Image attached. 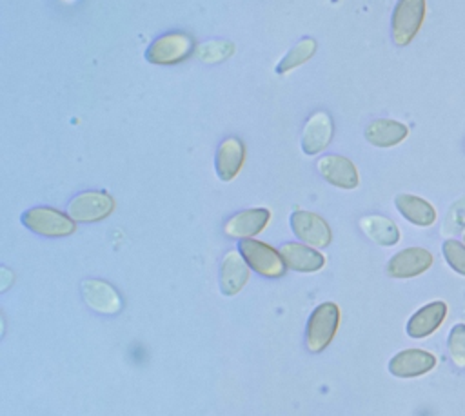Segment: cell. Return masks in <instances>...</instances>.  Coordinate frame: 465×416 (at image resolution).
<instances>
[{
  "mask_svg": "<svg viewBox=\"0 0 465 416\" xmlns=\"http://www.w3.org/2000/svg\"><path fill=\"white\" fill-rule=\"evenodd\" d=\"M194 51V40L189 33L171 31L151 42L145 60L156 65H174L187 60Z\"/></svg>",
  "mask_w": 465,
  "mask_h": 416,
  "instance_id": "6da1fadb",
  "label": "cell"
},
{
  "mask_svg": "<svg viewBox=\"0 0 465 416\" xmlns=\"http://www.w3.org/2000/svg\"><path fill=\"white\" fill-rule=\"evenodd\" d=\"M22 223L40 234V236H49V238H62V236H69L76 231V222L53 207L47 205H38V207H31L22 214Z\"/></svg>",
  "mask_w": 465,
  "mask_h": 416,
  "instance_id": "7a4b0ae2",
  "label": "cell"
},
{
  "mask_svg": "<svg viewBox=\"0 0 465 416\" xmlns=\"http://www.w3.org/2000/svg\"><path fill=\"white\" fill-rule=\"evenodd\" d=\"M427 13L425 0H398L391 18L392 40L396 45H409L423 25Z\"/></svg>",
  "mask_w": 465,
  "mask_h": 416,
  "instance_id": "3957f363",
  "label": "cell"
},
{
  "mask_svg": "<svg viewBox=\"0 0 465 416\" xmlns=\"http://www.w3.org/2000/svg\"><path fill=\"white\" fill-rule=\"evenodd\" d=\"M340 323V309L334 302L320 303L307 322L305 343L311 352L323 351L334 338Z\"/></svg>",
  "mask_w": 465,
  "mask_h": 416,
  "instance_id": "277c9868",
  "label": "cell"
},
{
  "mask_svg": "<svg viewBox=\"0 0 465 416\" xmlns=\"http://www.w3.org/2000/svg\"><path fill=\"white\" fill-rule=\"evenodd\" d=\"M238 251L249 263V267L267 278H280L285 272V262L274 247L254 238H243L238 243Z\"/></svg>",
  "mask_w": 465,
  "mask_h": 416,
  "instance_id": "5b68a950",
  "label": "cell"
},
{
  "mask_svg": "<svg viewBox=\"0 0 465 416\" xmlns=\"http://www.w3.org/2000/svg\"><path fill=\"white\" fill-rule=\"evenodd\" d=\"M114 211V198L105 191L78 193L67 205V214L74 222H100Z\"/></svg>",
  "mask_w": 465,
  "mask_h": 416,
  "instance_id": "8992f818",
  "label": "cell"
},
{
  "mask_svg": "<svg viewBox=\"0 0 465 416\" xmlns=\"http://www.w3.org/2000/svg\"><path fill=\"white\" fill-rule=\"evenodd\" d=\"M292 233L298 240L311 247H327L332 240L329 223L316 213L311 211H294L289 218Z\"/></svg>",
  "mask_w": 465,
  "mask_h": 416,
  "instance_id": "52a82bcc",
  "label": "cell"
},
{
  "mask_svg": "<svg viewBox=\"0 0 465 416\" xmlns=\"http://www.w3.org/2000/svg\"><path fill=\"white\" fill-rule=\"evenodd\" d=\"M432 263H434V256L430 251L423 247H407L396 253L387 262L385 271L392 278H414L429 271Z\"/></svg>",
  "mask_w": 465,
  "mask_h": 416,
  "instance_id": "ba28073f",
  "label": "cell"
},
{
  "mask_svg": "<svg viewBox=\"0 0 465 416\" xmlns=\"http://www.w3.org/2000/svg\"><path fill=\"white\" fill-rule=\"evenodd\" d=\"M334 134V124L327 111H316L309 116L302 131V151L314 156L329 147Z\"/></svg>",
  "mask_w": 465,
  "mask_h": 416,
  "instance_id": "9c48e42d",
  "label": "cell"
},
{
  "mask_svg": "<svg viewBox=\"0 0 465 416\" xmlns=\"http://www.w3.org/2000/svg\"><path fill=\"white\" fill-rule=\"evenodd\" d=\"M436 356L423 349H405L396 352L389 362V372L398 378H416L436 367Z\"/></svg>",
  "mask_w": 465,
  "mask_h": 416,
  "instance_id": "30bf717a",
  "label": "cell"
},
{
  "mask_svg": "<svg viewBox=\"0 0 465 416\" xmlns=\"http://www.w3.org/2000/svg\"><path fill=\"white\" fill-rule=\"evenodd\" d=\"M318 171L325 182L340 189H354L360 183L356 165L341 154H325L318 160Z\"/></svg>",
  "mask_w": 465,
  "mask_h": 416,
  "instance_id": "8fae6325",
  "label": "cell"
},
{
  "mask_svg": "<svg viewBox=\"0 0 465 416\" xmlns=\"http://www.w3.org/2000/svg\"><path fill=\"white\" fill-rule=\"evenodd\" d=\"M271 220V211L265 207L256 209H245L236 214H232L223 223V233L231 238H252L258 233H262Z\"/></svg>",
  "mask_w": 465,
  "mask_h": 416,
  "instance_id": "7c38bea8",
  "label": "cell"
},
{
  "mask_svg": "<svg viewBox=\"0 0 465 416\" xmlns=\"http://www.w3.org/2000/svg\"><path fill=\"white\" fill-rule=\"evenodd\" d=\"M84 302L100 314H116L122 309V298L116 289L104 280H84L82 282Z\"/></svg>",
  "mask_w": 465,
  "mask_h": 416,
  "instance_id": "4fadbf2b",
  "label": "cell"
},
{
  "mask_svg": "<svg viewBox=\"0 0 465 416\" xmlns=\"http://www.w3.org/2000/svg\"><path fill=\"white\" fill-rule=\"evenodd\" d=\"M447 311H449V307L441 300H436V302H430V303L423 305L421 309H418L409 318V322H407V334L411 338H416V340L430 336L445 322Z\"/></svg>",
  "mask_w": 465,
  "mask_h": 416,
  "instance_id": "5bb4252c",
  "label": "cell"
},
{
  "mask_svg": "<svg viewBox=\"0 0 465 416\" xmlns=\"http://www.w3.org/2000/svg\"><path fill=\"white\" fill-rule=\"evenodd\" d=\"M245 162V145L238 136H227L220 142L216 151V174L223 182H231L236 178Z\"/></svg>",
  "mask_w": 465,
  "mask_h": 416,
  "instance_id": "9a60e30c",
  "label": "cell"
},
{
  "mask_svg": "<svg viewBox=\"0 0 465 416\" xmlns=\"http://www.w3.org/2000/svg\"><path fill=\"white\" fill-rule=\"evenodd\" d=\"M249 263L240 251L225 253L220 267V289L225 296H232L243 289L249 280Z\"/></svg>",
  "mask_w": 465,
  "mask_h": 416,
  "instance_id": "2e32d148",
  "label": "cell"
},
{
  "mask_svg": "<svg viewBox=\"0 0 465 416\" xmlns=\"http://www.w3.org/2000/svg\"><path fill=\"white\" fill-rule=\"evenodd\" d=\"M285 265L298 272H316L325 265V256L307 243L287 242L280 247Z\"/></svg>",
  "mask_w": 465,
  "mask_h": 416,
  "instance_id": "e0dca14e",
  "label": "cell"
},
{
  "mask_svg": "<svg viewBox=\"0 0 465 416\" xmlns=\"http://www.w3.org/2000/svg\"><path fill=\"white\" fill-rule=\"evenodd\" d=\"M407 136L409 127L391 118H376L365 127V140L374 147H394Z\"/></svg>",
  "mask_w": 465,
  "mask_h": 416,
  "instance_id": "ac0fdd59",
  "label": "cell"
},
{
  "mask_svg": "<svg viewBox=\"0 0 465 416\" xmlns=\"http://www.w3.org/2000/svg\"><path fill=\"white\" fill-rule=\"evenodd\" d=\"M394 205L407 222H411L418 227H430L438 216L434 205L429 200L416 196V194L400 193L394 198Z\"/></svg>",
  "mask_w": 465,
  "mask_h": 416,
  "instance_id": "d6986e66",
  "label": "cell"
},
{
  "mask_svg": "<svg viewBox=\"0 0 465 416\" xmlns=\"http://www.w3.org/2000/svg\"><path fill=\"white\" fill-rule=\"evenodd\" d=\"M360 229L371 238L374 243L383 247H392L400 242V229L398 225L381 214H367L360 220Z\"/></svg>",
  "mask_w": 465,
  "mask_h": 416,
  "instance_id": "ffe728a7",
  "label": "cell"
},
{
  "mask_svg": "<svg viewBox=\"0 0 465 416\" xmlns=\"http://www.w3.org/2000/svg\"><path fill=\"white\" fill-rule=\"evenodd\" d=\"M316 40L311 36H305L302 40H298L287 53L285 56L280 60V64L276 65V73L278 74H285L300 65H303L305 62H309L312 58V54L316 53Z\"/></svg>",
  "mask_w": 465,
  "mask_h": 416,
  "instance_id": "44dd1931",
  "label": "cell"
},
{
  "mask_svg": "<svg viewBox=\"0 0 465 416\" xmlns=\"http://www.w3.org/2000/svg\"><path fill=\"white\" fill-rule=\"evenodd\" d=\"M234 53V44L229 40H207L196 47V56L205 64L227 60Z\"/></svg>",
  "mask_w": 465,
  "mask_h": 416,
  "instance_id": "7402d4cb",
  "label": "cell"
},
{
  "mask_svg": "<svg viewBox=\"0 0 465 416\" xmlns=\"http://www.w3.org/2000/svg\"><path fill=\"white\" fill-rule=\"evenodd\" d=\"M441 253H443V258L449 263V267L454 272L465 276V243L456 238H449L443 242Z\"/></svg>",
  "mask_w": 465,
  "mask_h": 416,
  "instance_id": "603a6c76",
  "label": "cell"
},
{
  "mask_svg": "<svg viewBox=\"0 0 465 416\" xmlns=\"http://www.w3.org/2000/svg\"><path fill=\"white\" fill-rule=\"evenodd\" d=\"M447 349L452 363L456 367H465V323L452 325L447 338Z\"/></svg>",
  "mask_w": 465,
  "mask_h": 416,
  "instance_id": "cb8c5ba5",
  "label": "cell"
},
{
  "mask_svg": "<svg viewBox=\"0 0 465 416\" xmlns=\"http://www.w3.org/2000/svg\"><path fill=\"white\" fill-rule=\"evenodd\" d=\"M441 231H443L445 234H452V233L465 231V196H461L460 200H456V202L450 205Z\"/></svg>",
  "mask_w": 465,
  "mask_h": 416,
  "instance_id": "d4e9b609",
  "label": "cell"
},
{
  "mask_svg": "<svg viewBox=\"0 0 465 416\" xmlns=\"http://www.w3.org/2000/svg\"><path fill=\"white\" fill-rule=\"evenodd\" d=\"M461 242H463V243H465V231H463V238H461Z\"/></svg>",
  "mask_w": 465,
  "mask_h": 416,
  "instance_id": "484cf974",
  "label": "cell"
},
{
  "mask_svg": "<svg viewBox=\"0 0 465 416\" xmlns=\"http://www.w3.org/2000/svg\"><path fill=\"white\" fill-rule=\"evenodd\" d=\"M64 2H74V0H64Z\"/></svg>",
  "mask_w": 465,
  "mask_h": 416,
  "instance_id": "4316f807",
  "label": "cell"
}]
</instances>
